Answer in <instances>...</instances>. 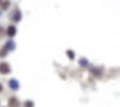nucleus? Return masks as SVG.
Here are the masks:
<instances>
[{
	"label": "nucleus",
	"mask_w": 120,
	"mask_h": 107,
	"mask_svg": "<svg viewBox=\"0 0 120 107\" xmlns=\"http://www.w3.org/2000/svg\"><path fill=\"white\" fill-rule=\"evenodd\" d=\"M10 73H11V68H10L9 64L6 63V61H1L0 63V74L1 75H7V74Z\"/></svg>",
	"instance_id": "1"
},
{
	"label": "nucleus",
	"mask_w": 120,
	"mask_h": 107,
	"mask_svg": "<svg viewBox=\"0 0 120 107\" xmlns=\"http://www.w3.org/2000/svg\"><path fill=\"white\" fill-rule=\"evenodd\" d=\"M22 18V13L19 9H15L12 12H11V20L13 22H19Z\"/></svg>",
	"instance_id": "2"
},
{
	"label": "nucleus",
	"mask_w": 120,
	"mask_h": 107,
	"mask_svg": "<svg viewBox=\"0 0 120 107\" xmlns=\"http://www.w3.org/2000/svg\"><path fill=\"white\" fill-rule=\"evenodd\" d=\"M19 81L17 79H15V78H11L10 80H9V87L11 88L12 90H18L19 89Z\"/></svg>",
	"instance_id": "3"
},
{
	"label": "nucleus",
	"mask_w": 120,
	"mask_h": 107,
	"mask_svg": "<svg viewBox=\"0 0 120 107\" xmlns=\"http://www.w3.org/2000/svg\"><path fill=\"white\" fill-rule=\"evenodd\" d=\"M8 52H12V50H15L16 49V43L13 41V40H9V41H7V43L4 44V46Z\"/></svg>",
	"instance_id": "4"
},
{
	"label": "nucleus",
	"mask_w": 120,
	"mask_h": 107,
	"mask_svg": "<svg viewBox=\"0 0 120 107\" xmlns=\"http://www.w3.org/2000/svg\"><path fill=\"white\" fill-rule=\"evenodd\" d=\"M8 105L9 107H19L20 103H19V100L16 97H10L8 100Z\"/></svg>",
	"instance_id": "5"
},
{
	"label": "nucleus",
	"mask_w": 120,
	"mask_h": 107,
	"mask_svg": "<svg viewBox=\"0 0 120 107\" xmlns=\"http://www.w3.org/2000/svg\"><path fill=\"white\" fill-rule=\"evenodd\" d=\"M16 34H17V28L13 26V25L8 26V28H7V35H8L9 37H13V36H16Z\"/></svg>",
	"instance_id": "6"
},
{
	"label": "nucleus",
	"mask_w": 120,
	"mask_h": 107,
	"mask_svg": "<svg viewBox=\"0 0 120 107\" xmlns=\"http://www.w3.org/2000/svg\"><path fill=\"white\" fill-rule=\"evenodd\" d=\"M0 4H1V9H2V10H7V9L9 8V6H10V1H9V0H4V1H2V0H1Z\"/></svg>",
	"instance_id": "7"
},
{
	"label": "nucleus",
	"mask_w": 120,
	"mask_h": 107,
	"mask_svg": "<svg viewBox=\"0 0 120 107\" xmlns=\"http://www.w3.org/2000/svg\"><path fill=\"white\" fill-rule=\"evenodd\" d=\"M79 65L82 66V67H88L89 66V60L87 58H80L79 59Z\"/></svg>",
	"instance_id": "8"
},
{
	"label": "nucleus",
	"mask_w": 120,
	"mask_h": 107,
	"mask_svg": "<svg viewBox=\"0 0 120 107\" xmlns=\"http://www.w3.org/2000/svg\"><path fill=\"white\" fill-rule=\"evenodd\" d=\"M66 54H67V56H68V58L70 60H73V59H75V57H76L75 52H73V50H70V49H68V50L66 52Z\"/></svg>",
	"instance_id": "9"
},
{
	"label": "nucleus",
	"mask_w": 120,
	"mask_h": 107,
	"mask_svg": "<svg viewBox=\"0 0 120 107\" xmlns=\"http://www.w3.org/2000/svg\"><path fill=\"white\" fill-rule=\"evenodd\" d=\"M8 52H9L7 50V49H6V48L2 47L1 49H0V58H4L6 56L8 55Z\"/></svg>",
	"instance_id": "10"
},
{
	"label": "nucleus",
	"mask_w": 120,
	"mask_h": 107,
	"mask_svg": "<svg viewBox=\"0 0 120 107\" xmlns=\"http://www.w3.org/2000/svg\"><path fill=\"white\" fill-rule=\"evenodd\" d=\"M23 105H25V107H34V104L32 100H26Z\"/></svg>",
	"instance_id": "11"
},
{
	"label": "nucleus",
	"mask_w": 120,
	"mask_h": 107,
	"mask_svg": "<svg viewBox=\"0 0 120 107\" xmlns=\"http://www.w3.org/2000/svg\"><path fill=\"white\" fill-rule=\"evenodd\" d=\"M91 71H92V74H94L96 76H100V75H101L100 70H99V69H97V68H92V69H91Z\"/></svg>",
	"instance_id": "12"
},
{
	"label": "nucleus",
	"mask_w": 120,
	"mask_h": 107,
	"mask_svg": "<svg viewBox=\"0 0 120 107\" xmlns=\"http://www.w3.org/2000/svg\"><path fill=\"white\" fill-rule=\"evenodd\" d=\"M1 91H2V85L0 84V93H1Z\"/></svg>",
	"instance_id": "13"
},
{
	"label": "nucleus",
	"mask_w": 120,
	"mask_h": 107,
	"mask_svg": "<svg viewBox=\"0 0 120 107\" xmlns=\"http://www.w3.org/2000/svg\"><path fill=\"white\" fill-rule=\"evenodd\" d=\"M0 16H1V11H0Z\"/></svg>",
	"instance_id": "14"
},
{
	"label": "nucleus",
	"mask_w": 120,
	"mask_h": 107,
	"mask_svg": "<svg viewBox=\"0 0 120 107\" xmlns=\"http://www.w3.org/2000/svg\"><path fill=\"white\" fill-rule=\"evenodd\" d=\"M0 2H1V0H0Z\"/></svg>",
	"instance_id": "15"
}]
</instances>
